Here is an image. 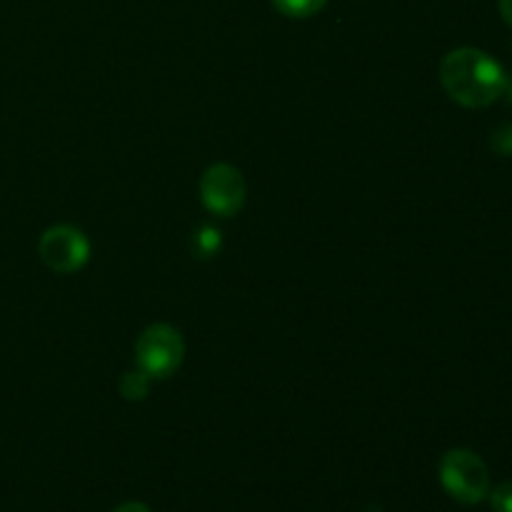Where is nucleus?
I'll use <instances>...</instances> for the list:
<instances>
[{
	"mask_svg": "<svg viewBox=\"0 0 512 512\" xmlns=\"http://www.w3.org/2000/svg\"><path fill=\"white\" fill-rule=\"evenodd\" d=\"M38 255L53 273H78L90 258V240L73 225H53L40 235Z\"/></svg>",
	"mask_w": 512,
	"mask_h": 512,
	"instance_id": "nucleus-4",
	"label": "nucleus"
},
{
	"mask_svg": "<svg viewBox=\"0 0 512 512\" xmlns=\"http://www.w3.org/2000/svg\"><path fill=\"white\" fill-rule=\"evenodd\" d=\"M500 5V15H503V20L508 25H512V0H498Z\"/></svg>",
	"mask_w": 512,
	"mask_h": 512,
	"instance_id": "nucleus-10",
	"label": "nucleus"
},
{
	"mask_svg": "<svg viewBox=\"0 0 512 512\" xmlns=\"http://www.w3.org/2000/svg\"><path fill=\"white\" fill-rule=\"evenodd\" d=\"M113 512H150L148 505L143 503H123L120 508H115Z\"/></svg>",
	"mask_w": 512,
	"mask_h": 512,
	"instance_id": "nucleus-9",
	"label": "nucleus"
},
{
	"mask_svg": "<svg viewBox=\"0 0 512 512\" xmlns=\"http://www.w3.org/2000/svg\"><path fill=\"white\" fill-rule=\"evenodd\" d=\"M148 385H150L148 375L135 370V373L125 375L123 383H120V390H123V395L128 400H140L143 395H148Z\"/></svg>",
	"mask_w": 512,
	"mask_h": 512,
	"instance_id": "nucleus-7",
	"label": "nucleus"
},
{
	"mask_svg": "<svg viewBox=\"0 0 512 512\" xmlns=\"http://www.w3.org/2000/svg\"><path fill=\"white\" fill-rule=\"evenodd\" d=\"M328 5V0H273V8L285 18H313Z\"/></svg>",
	"mask_w": 512,
	"mask_h": 512,
	"instance_id": "nucleus-6",
	"label": "nucleus"
},
{
	"mask_svg": "<svg viewBox=\"0 0 512 512\" xmlns=\"http://www.w3.org/2000/svg\"><path fill=\"white\" fill-rule=\"evenodd\" d=\"M440 83L455 103L488 108L503 95L508 78L498 60L478 48L450 50L440 63Z\"/></svg>",
	"mask_w": 512,
	"mask_h": 512,
	"instance_id": "nucleus-1",
	"label": "nucleus"
},
{
	"mask_svg": "<svg viewBox=\"0 0 512 512\" xmlns=\"http://www.w3.org/2000/svg\"><path fill=\"white\" fill-rule=\"evenodd\" d=\"M245 180L238 168L228 163L210 165L200 178V198L210 213L220 215V218H230V215L240 213L245 205Z\"/></svg>",
	"mask_w": 512,
	"mask_h": 512,
	"instance_id": "nucleus-5",
	"label": "nucleus"
},
{
	"mask_svg": "<svg viewBox=\"0 0 512 512\" xmlns=\"http://www.w3.org/2000/svg\"><path fill=\"white\" fill-rule=\"evenodd\" d=\"M490 495L493 512H512V483H500Z\"/></svg>",
	"mask_w": 512,
	"mask_h": 512,
	"instance_id": "nucleus-8",
	"label": "nucleus"
},
{
	"mask_svg": "<svg viewBox=\"0 0 512 512\" xmlns=\"http://www.w3.org/2000/svg\"><path fill=\"white\" fill-rule=\"evenodd\" d=\"M183 355V338H180V333L173 325H150L135 340V365L150 380L170 378L180 368V363H183Z\"/></svg>",
	"mask_w": 512,
	"mask_h": 512,
	"instance_id": "nucleus-3",
	"label": "nucleus"
},
{
	"mask_svg": "<svg viewBox=\"0 0 512 512\" xmlns=\"http://www.w3.org/2000/svg\"><path fill=\"white\" fill-rule=\"evenodd\" d=\"M440 483L458 503L478 505L490 493L488 465L473 450H450L440 460Z\"/></svg>",
	"mask_w": 512,
	"mask_h": 512,
	"instance_id": "nucleus-2",
	"label": "nucleus"
}]
</instances>
